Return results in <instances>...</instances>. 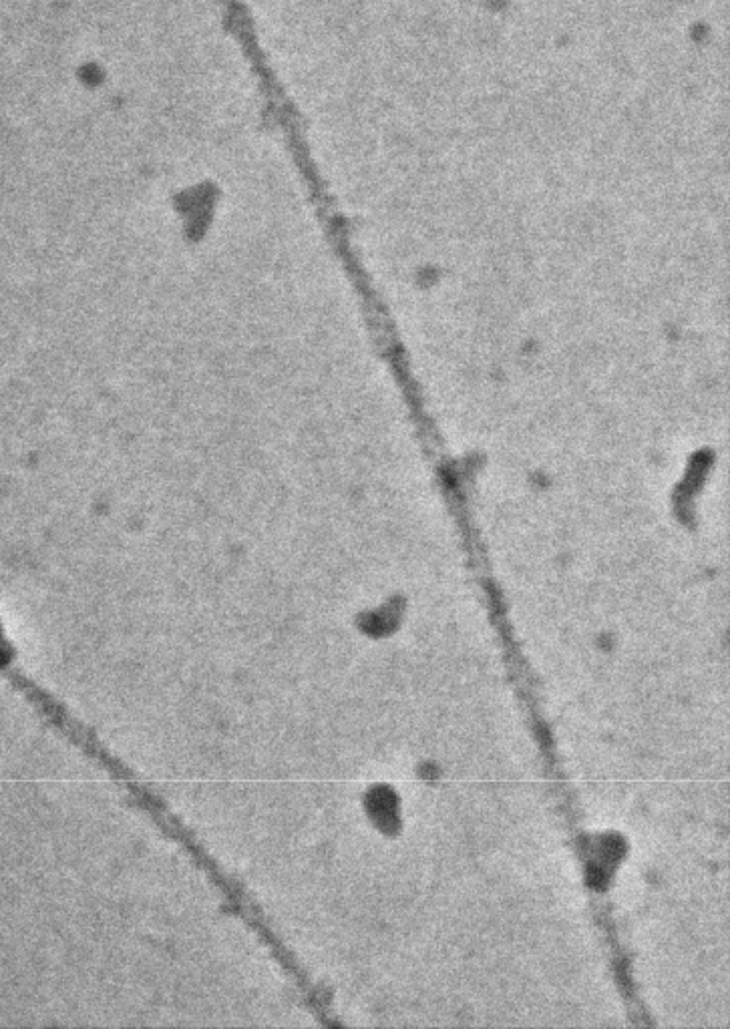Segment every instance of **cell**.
Wrapping results in <instances>:
<instances>
[{
	"label": "cell",
	"instance_id": "cell-1",
	"mask_svg": "<svg viewBox=\"0 0 730 1029\" xmlns=\"http://www.w3.org/2000/svg\"><path fill=\"white\" fill-rule=\"evenodd\" d=\"M0 674L9 678L73 746H77L99 770H103L117 784V788H121L127 794L129 802L153 822L155 829L165 839H169L181 849V853L190 859V863L220 893L226 911L240 919L260 939V943L266 945V949L272 953V957L278 961L284 973L290 979H294V983H302L306 975L302 973L300 965L292 959L284 943L278 939L268 919L264 917V911L242 885V881L230 875L214 859V855L206 849L198 835L169 808L165 798L157 794L153 788H149L143 780H139L135 772L101 742L93 728L73 718L63 704H59L49 692L39 688L35 682H31L17 670L15 648L7 638L3 624H0Z\"/></svg>",
	"mask_w": 730,
	"mask_h": 1029
}]
</instances>
